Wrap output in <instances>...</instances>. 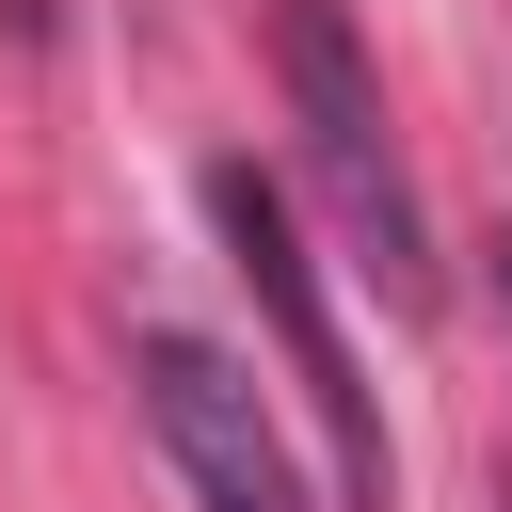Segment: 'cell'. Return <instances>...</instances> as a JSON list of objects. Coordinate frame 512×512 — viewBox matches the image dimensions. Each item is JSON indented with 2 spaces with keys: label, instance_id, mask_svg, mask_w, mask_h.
Returning <instances> with one entry per match:
<instances>
[{
  "label": "cell",
  "instance_id": "7a4b0ae2",
  "mask_svg": "<svg viewBox=\"0 0 512 512\" xmlns=\"http://www.w3.org/2000/svg\"><path fill=\"white\" fill-rule=\"evenodd\" d=\"M288 112H304V160H320L352 256L416 304V288H432V224H416V176H400V144H384V96H368V48H352L336 0H288Z\"/></svg>",
  "mask_w": 512,
  "mask_h": 512
},
{
  "label": "cell",
  "instance_id": "3957f363",
  "mask_svg": "<svg viewBox=\"0 0 512 512\" xmlns=\"http://www.w3.org/2000/svg\"><path fill=\"white\" fill-rule=\"evenodd\" d=\"M128 400H144L160 464L192 480V512H320L304 464H288V432H272V400H256V368H224L208 336L144 320V336H128Z\"/></svg>",
  "mask_w": 512,
  "mask_h": 512
},
{
  "label": "cell",
  "instance_id": "6da1fadb",
  "mask_svg": "<svg viewBox=\"0 0 512 512\" xmlns=\"http://www.w3.org/2000/svg\"><path fill=\"white\" fill-rule=\"evenodd\" d=\"M208 224H224V256H240V288H256V320H272V352H288V384H304V416H320V448H336V480L384 496V416H368V368H352V336H336V304H320V256H304L288 192H272L256 160H208Z\"/></svg>",
  "mask_w": 512,
  "mask_h": 512
}]
</instances>
